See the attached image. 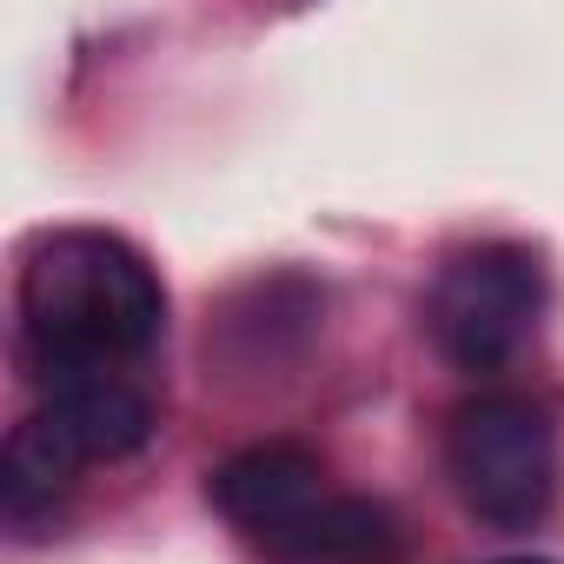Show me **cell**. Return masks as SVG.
<instances>
[{
    "label": "cell",
    "instance_id": "cell-1",
    "mask_svg": "<svg viewBox=\"0 0 564 564\" xmlns=\"http://www.w3.org/2000/svg\"><path fill=\"white\" fill-rule=\"evenodd\" d=\"M160 326V272L120 232H47L21 265V333L28 352L54 372V386L133 366L140 352H153Z\"/></svg>",
    "mask_w": 564,
    "mask_h": 564
},
{
    "label": "cell",
    "instance_id": "cell-2",
    "mask_svg": "<svg viewBox=\"0 0 564 564\" xmlns=\"http://www.w3.org/2000/svg\"><path fill=\"white\" fill-rule=\"evenodd\" d=\"M445 471L465 511L491 531H531L557 491V438L544 405L518 392H478L445 425Z\"/></svg>",
    "mask_w": 564,
    "mask_h": 564
},
{
    "label": "cell",
    "instance_id": "cell-3",
    "mask_svg": "<svg viewBox=\"0 0 564 564\" xmlns=\"http://www.w3.org/2000/svg\"><path fill=\"white\" fill-rule=\"evenodd\" d=\"M544 313V272L524 246H478L458 252L432 286V339L458 372H498L524 352Z\"/></svg>",
    "mask_w": 564,
    "mask_h": 564
},
{
    "label": "cell",
    "instance_id": "cell-4",
    "mask_svg": "<svg viewBox=\"0 0 564 564\" xmlns=\"http://www.w3.org/2000/svg\"><path fill=\"white\" fill-rule=\"evenodd\" d=\"M206 491H213V505H219L246 538H259V544L272 551L333 485H326L319 452H306V445H293V438H272V445L232 452V458L213 471Z\"/></svg>",
    "mask_w": 564,
    "mask_h": 564
},
{
    "label": "cell",
    "instance_id": "cell-5",
    "mask_svg": "<svg viewBox=\"0 0 564 564\" xmlns=\"http://www.w3.org/2000/svg\"><path fill=\"white\" fill-rule=\"evenodd\" d=\"M41 419L80 452V465L100 458H127L153 438V399L120 379V372H94V379H61L54 399L41 405Z\"/></svg>",
    "mask_w": 564,
    "mask_h": 564
},
{
    "label": "cell",
    "instance_id": "cell-6",
    "mask_svg": "<svg viewBox=\"0 0 564 564\" xmlns=\"http://www.w3.org/2000/svg\"><path fill=\"white\" fill-rule=\"evenodd\" d=\"M272 557H286V564H392L399 557V518L379 498L326 491L272 544Z\"/></svg>",
    "mask_w": 564,
    "mask_h": 564
},
{
    "label": "cell",
    "instance_id": "cell-7",
    "mask_svg": "<svg viewBox=\"0 0 564 564\" xmlns=\"http://www.w3.org/2000/svg\"><path fill=\"white\" fill-rule=\"evenodd\" d=\"M80 478V452L34 412L14 425L8 452H0V511H8L14 524H34L41 511H54Z\"/></svg>",
    "mask_w": 564,
    "mask_h": 564
},
{
    "label": "cell",
    "instance_id": "cell-8",
    "mask_svg": "<svg viewBox=\"0 0 564 564\" xmlns=\"http://www.w3.org/2000/svg\"><path fill=\"white\" fill-rule=\"evenodd\" d=\"M505 564H544V557H505Z\"/></svg>",
    "mask_w": 564,
    "mask_h": 564
}]
</instances>
